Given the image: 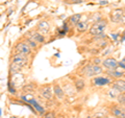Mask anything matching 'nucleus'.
<instances>
[{
    "mask_svg": "<svg viewBox=\"0 0 125 118\" xmlns=\"http://www.w3.org/2000/svg\"><path fill=\"white\" fill-rule=\"evenodd\" d=\"M27 56L22 53H16L15 56L13 57V60H11V64H10V71L16 73L24 67L27 64Z\"/></svg>",
    "mask_w": 125,
    "mask_h": 118,
    "instance_id": "obj_1",
    "label": "nucleus"
},
{
    "mask_svg": "<svg viewBox=\"0 0 125 118\" xmlns=\"http://www.w3.org/2000/svg\"><path fill=\"white\" fill-rule=\"evenodd\" d=\"M106 26H107V21L101 19V20L95 22L91 26L89 33L91 34L92 36H96V37L101 36V35H103V31L105 30V28H106Z\"/></svg>",
    "mask_w": 125,
    "mask_h": 118,
    "instance_id": "obj_2",
    "label": "nucleus"
},
{
    "mask_svg": "<svg viewBox=\"0 0 125 118\" xmlns=\"http://www.w3.org/2000/svg\"><path fill=\"white\" fill-rule=\"evenodd\" d=\"M83 72L85 76L88 77H92V76H95V75H98V74L102 73V68L99 66V65H95V64H92V65H88L85 66Z\"/></svg>",
    "mask_w": 125,
    "mask_h": 118,
    "instance_id": "obj_3",
    "label": "nucleus"
},
{
    "mask_svg": "<svg viewBox=\"0 0 125 118\" xmlns=\"http://www.w3.org/2000/svg\"><path fill=\"white\" fill-rule=\"evenodd\" d=\"M124 16V9H115L109 13V20L114 23H119Z\"/></svg>",
    "mask_w": 125,
    "mask_h": 118,
    "instance_id": "obj_4",
    "label": "nucleus"
},
{
    "mask_svg": "<svg viewBox=\"0 0 125 118\" xmlns=\"http://www.w3.org/2000/svg\"><path fill=\"white\" fill-rule=\"evenodd\" d=\"M15 50H16V53H22V54H25V56H28V54L31 53L32 48L26 42H20L16 45Z\"/></svg>",
    "mask_w": 125,
    "mask_h": 118,
    "instance_id": "obj_5",
    "label": "nucleus"
},
{
    "mask_svg": "<svg viewBox=\"0 0 125 118\" xmlns=\"http://www.w3.org/2000/svg\"><path fill=\"white\" fill-rule=\"evenodd\" d=\"M102 65L104 68H106L107 70H112V69H116L119 67V62L114 58H107L102 62Z\"/></svg>",
    "mask_w": 125,
    "mask_h": 118,
    "instance_id": "obj_6",
    "label": "nucleus"
},
{
    "mask_svg": "<svg viewBox=\"0 0 125 118\" xmlns=\"http://www.w3.org/2000/svg\"><path fill=\"white\" fill-rule=\"evenodd\" d=\"M22 99L25 101V103H27V104H29L30 106H32V107L37 110V111L39 112V113H41V114H43L45 112V110L43 109V107L42 106H40L38 104V101L36 100V99H33V98H29V97H27V96H22Z\"/></svg>",
    "mask_w": 125,
    "mask_h": 118,
    "instance_id": "obj_7",
    "label": "nucleus"
},
{
    "mask_svg": "<svg viewBox=\"0 0 125 118\" xmlns=\"http://www.w3.org/2000/svg\"><path fill=\"white\" fill-rule=\"evenodd\" d=\"M92 84L94 86H106L111 84V80L108 77H104V76H97L92 80Z\"/></svg>",
    "mask_w": 125,
    "mask_h": 118,
    "instance_id": "obj_8",
    "label": "nucleus"
},
{
    "mask_svg": "<svg viewBox=\"0 0 125 118\" xmlns=\"http://www.w3.org/2000/svg\"><path fill=\"white\" fill-rule=\"evenodd\" d=\"M49 29H50V24H49V22L46 21V20L41 21L37 26V30L39 33H41L42 35L47 34L49 31Z\"/></svg>",
    "mask_w": 125,
    "mask_h": 118,
    "instance_id": "obj_9",
    "label": "nucleus"
},
{
    "mask_svg": "<svg viewBox=\"0 0 125 118\" xmlns=\"http://www.w3.org/2000/svg\"><path fill=\"white\" fill-rule=\"evenodd\" d=\"M41 95L45 98V99H51L52 98V90L50 86H44L40 90Z\"/></svg>",
    "mask_w": 125,
    "mask_h": 118,
    "instance_id": "obj_10",
    "label": "nucleus"
},
{
    "mask_svg": "<svg viewBox=\"0 0 125 118\" xmlns=\"http://www.w3.org/2000/svg\"><path fill=\"white\" fill-rule=\"evenodd\" d=\"M106 73H107L111 77H114V78H116V80H118V78H121V77L124 75L125 71H124V70H117V68H116V69L107 70Z\"/></svg>",
    "mask_w": 125,
    "mask_h": 118,
    "instance_id": "obj_11",
    "label": "nucleus"
},
{
    "mask_svg": "<svg viewBox=\"0 0 125 118\" xmlns=\"http://www.w3.org/2000/svg\"><path fill=\"white\" fill-rule=\"evenodd\" d=\"M112 114L117 118H125V113H124V110L120 107H117V106H114L111 110Z\"/></svg>",
    "mask_w": 125,
    "mask_h": 118,
    "instance_id": "obj_12",
    "label": "nucleus"
},
{
    "mask_svg": "<svg viewBox=\"0 0 125 118\" xmlns=\"http://www.w3.org/2000/svg\"><path fill=\"white\" fill-rule=\"evenodd\" d=\"M114 88L117 89L119 92H125V81L118 78L114 82Z\"/></svg>",
    "mask_w": 125,
    "mask_h": 118,
    "instance_id": "obj_13",
    "label": "nucleus"
},
{
    "mask_svg": "<svg viewBox=\"0 0 125 118\" xmlns=\"http://www.w3.org/2000/svg\"><path fill=\"white\" fill-rule=\"evenodd\" d=\"M53 92H54V95H56V97H57V98H60V99L64 98V96H65L64 90L61 88V86L58 85V84L53 85Z\"/></svg>",
    "mask_w": 125,
    "mask_h": 118,
    "instance_id": "obj_14",
    "label": "nucleus"
},
{
    "mask_svg": "<svg viewBox=\"0 0 125 118\" xmlns=\"http://www.w3.org/2000/svg\"><path fill=\"white\" fill-rule=\"evenodd\" d=\"M31 34V33H30ZM30 38L32 39V40H34L37 43H41V44H43V43L45 42V37L44 35H42L41 33H39V31H37V33L34 34H31L30 35Z\"/></svg>",
    "mask_w": 125,
    "mask_h": 118,
    "instance_id": "obj_15",
    "label": "nucleus"
},
{
    "mask_svg": "<svg viewBox=\"0 0 125 118\" xmlns=\"http://www.w3.org/2000/svg\"><path fill=\"white\" fill-rule=\"evenodd\" d=\"M88 26H89V23L88 21H83V20H80L79 22L76 24V28L79 33H83L88 29Z\"/></svg>",
    "mask_w": 125,
    "mask_h": 118,
    "instance_id": "obj_16",
    "label": "nucleus"
},
{
    "mask_svg": "<svg viewBox=\"0 0 125 118\" xmlns=\"http://www.w3.org/2000/svg\"><path fill=\"white\" fill-rule=\"evenodd\" d=\"M81 17H83V15H81V14H75V15H73V16H71V17H70L69 21H70V23H71V24H73V25L76 26L77 23L81 20Z\"/></svg>",
    "mask_w": 125,
    "mask_h": 118,
    "instance_id": "obj_17",
    "label": "nucleus"
},
{
    "mask_svg": "<svg viewBox=\"0 0 125 118\" xmlns=\"http://www.w3.org/2000/svg\"><path fill=\"white\" fill-rule=\"evenodd\" d=\"M117 101L121 106H125V92H120L117 96Z\"/></svg>",
    "mask_w": 125,
    "mask_h": 118,
    "instance_id": "obj_18",
    "label": "nucleus"
},
{
    "mask_svg": "<svg viewBox=\"0 0 125 118\" xmlns=\"http://www.w3.org/2000/svg\"><path fill=\"white\" fill-rule=\"evenodd\" d=\"M75 87L77 90H83L84 88V82L81 80V78H79V80H76L75 81Z\"/></svg>",
    "mask_w": 125,
    "mask_h": 118,
    "instance_id": "obj_19",
    "label": "nucleus"
},
{
    "mask_svg": "<svg viewBox=\"0 0 125 118\" xmlns=\"http://www.w3.org/2000/svg\"><path fill=\"white\" fill-rule=\"evenodd\" d=\"M25 42H26L27 44H28V45L31 47V48H36V47L38 46V43H37L36 41H34V40H32V39H31V38H29V39H26Z\"/></svg>",
    "mask_w": 125,
    "mask_h": 118,
    "instance_id": "obj_20",
    "label": "nucleus"
},
{
    "mask_svg": "<svg viewBox=\"0 0 125 118\" xmlns=\"http://www.w3.org/2000/svg\"><path fill=\"white\" fill-rule=\"evenodd\" d=\"M34 90V86L32 84H29V85H26L24 88H23V91L24 92H33Z\"/></svg>",
    "mask_w": 125,
    "mask_h": 118,
    "instance_id": "obj_21",
    "label": "nucleus"
},
{
    "mask_svg": "<svg viewBox=\"0 0 125 118\" xmlns=\"http://www.w3.org/2000/svg\"><path fill=\"white\" fill-rule=\"evenodd\" d=\"M119 67H120L121 69H124V70H125V58L123 59L122 61L119 62Z\"/></svg>",
    "mask_w": 125,
    "mask_h": 118,
    "instance_id": "obj_22",
    "label": "nucleus"
},
{
    "mask_svg": "<svg viewBox=\"0 0 125 118\" xmlns=\"http://www.w3.org/2000/svg\"><path fill=\"white\" fill-rule=\"evenodd\" d=\"M44 118H54V114L53 113H48Z\"/></svg>",
    "mask_w": 125,
    "mask_h": 118,
    "instance_id": "obj_23",
    "label": "nucleus"
},
{
    "mask_svg": "<svg viewBox=\"0 0 125 118\" xmlns=\"http://www.w3.org/2000/svg\"><path fill=\"white\" fill-rule=\"evenodd\" d=\"M99 63H100V59H99V58H96L95 60L93 61V64H95V65H98Z\"/></svg>",
    "mask_w": 125,
    "mask_h": 118,
    "instance_id": "obj_24",
    "label": "nucleus"
},
{
    "mask_svg": "<svg viewBox=\"0 0 125 118\" xmlns=\"http://www.w3.org/2000/svg\"><path fill=\"white\" fill-rule=\"evenodd\" d=\"M83 1H85V0H75V1H74V3H78V2H83Z\"/></svg>",
    "mask_w": 125,
    "mask_h": 118,
    "instance_id": "obj_25",
    "label": "nucleus"
},
{
    "mask_svg": "<svg viewBox=\"0 0 125 118\" xmlns=\"http://www.w3.org/2000/svg\"><path fill=\"white\" fill-rule=\"evenodd\" d=\"M100 4H107V1H104V2H103V1H101V2H100Z\"/></svg>",
    "mask_w": 125,
    "mask_h": 118,
    "instance_id": "obj_26",
    "label": "nucleus"
},
{
    "mask_svg": "<svg viewBox=\"0 0 125 118\" xmlns=\"http://www.w3.org/2000/svg\"><path fill=\"white\" fill-rule=\"evenodd\" d=\"M124 14H125V9H124Z\"/></svg>",
    "mask_w": 125,
    "mask_h": 118,
    "instance_id": "obj_27",
    "label": "nucleus"
}]
</instances>
